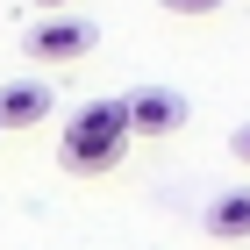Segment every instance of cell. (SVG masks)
Returning a JSON list of instances; mask_svg holds the SVG:
<instances>
[{
	"mask_svg": "<svg viewBox=\"0 0 250 250\" xmlns=\"http://www.w3.org/2000/svg\"><path fill=\"white\" fill-rule=\"evenodd\" d=\"M122 143H129V100H86L72 122H64V143H58V165L79 179L107 172L122 157Z\"/></svg>",
	"mask_w": 250,
	"mask_h": 250,
	"instance_id": "6da1fadb",
	"label": "cell"
},
{
	"mask_svg": "<svg viewBox=\"0 0 250 250\" xmlns=\"http://www.w3.org/2000/svg\"><path fill=\"white\" fill-rule=\"evenodd\" d=\"M236 157H250V122H243V129H236Z\"/></svg>",
	"mask_w": 250,
	"mask_h": 250,
	"instance_id": "ba28073f",
	"label": "cell"
},
{
	"mask_svg": "<svg viewBox=\"0 0 250 250\" xmlns=\"http://www.w3.org/2000/svg\"><path fill=\"white\" fill-rule=\"evenodd\" d=\"M200 229H208L214 243H243V236H250V186L214 193V200H208V214H200Z\"/></svg>",
	"mask_w": 250,
	"mask_h": 250,
	"instance_id": "5b68a950",
	"label": "cell"
},
{
	"mask_svg": "<svg viewBox=\"0 0 250 250\" xmlns=\"http://www.w3.org/2000/svg\"><path fill=\"white\" fill-rule=\"evenodd\" d=\"M50 107H58V93L43 79H7L0 86V129H36V122H50Z\"/></svg>",
	"mask_w": 250,
	"mask_h": 250,
	"instance_id": "277c9868",
	"label": "cell"
},
{
	"mask_svg": "<svg viewBox=\"0 0 250 250\" xmlns=\"http://www.w3.org/2000/svg\"><path fill=\"white\" fill-rule=\"evenodd\" d=\"M165 15H222V0H157Z\"/></svg>",
	"mask_w": 250,
	"mask_h": 250,
	"instance_id": "8992f818",
	"label": "cell"
},
{
	"mask_svg": "<svg viewBox=\"0 0 250 250\" xmlns=\"http://www.w3.org/2000/svg\"><path fill=\"white\" fill-rule=\"evenodd\" d=\"M36 7H43V15H72V0H36Z\"/></svg>",
	"mask_w": 250,
	"mask_h": 250,
	"instance_id": "52a82bcc",
	"label": "cell"
},
{
	"mask_svg": "<svg viewBox=\"0 0 250 250\" xmlns=\"http://www.w3.org/2000/svg\"><path fill=\"white\" fill-rule=\"evenodd\" d=\"M186 122H193V100L172 93V86H136L129 93V136H143V143H165Z\"/></svg>",
	"mask_w": 250,
	"mask_h": 250,
	"instance_id": "7a4b0ae2",
	"label": "cell"
},
{
	"mask_svg": "<svg viewBox=\"0 0 250 250\" xmlns=\"http://www.w3.org/2000/svg\"><path fill=\"white\" fill-rule=\"evenodd\" d=\"M86 50H93V21H79V15H43L29 29V58L36 64H79Z\"/></svg>",
	"mask_w": 250,
	"mask_h": 250,
	"instance_id": "3957f363",
	"label": "cell"
}]
</instances>
